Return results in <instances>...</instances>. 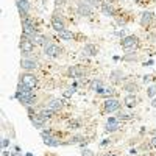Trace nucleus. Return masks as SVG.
<instances>
[{
    "mask_svg": "<svg viewBox=\"0 0 156 156\" xmlns=\"http://www.w3.org/2000/svg\"><path fill=\"white\" fill-rule=\"evenodd\" d=\"M138 47V38L136 36H126L122 39V49L126 52H131Z\"/></svg>",
    "mask_w": 156,
    "mask_h": 156,
    "instance_id": "1",
    "label": "nucleus"
},
{
    "mask_svg": "<svg viewBox=\"0 0 156 156\" xmlns=\"http://www.w3.org/2000/svg\"><path fill=\"white\" fill-rule=\"evenodd\" d=\"M120 101L117 98H106L105 100V103H103V108H105V111L106 112H114V111H117L119 108H120Z\"/></svg>",
    "mask_w": 156,
    "mask_h": 156,
    "instance_id": "2",
    "label": "nucleus"
},
{
    "mask_svg": "<svg viewBox=\"0 0 156 156\" xmlns=\"http://www.w3.org/2000/svg\"><path fill=\"white\" fill-rule=\"evenodd\" d=\"M20 81L25 84V86H28L30 89H35V87L38 86V78L35 75H31V73H25V75L20 77Z\"/></svg>",
    "mask_w": 156,
    "mask_h": 156,
    "instance_id": "3",
    "label": "nucleus"
},
{
    "mask_svg": "<svg viewBox=\"0 0 156 156\" xmlns=\"http://www.w3.org/2000/svg\"><path fill=\"white\" fill-rule=\"evenodd\" d=\"M16 98H17L22 105H25V106L35 105V101H36V97H35V95H20V94H17V92H16Z\"/></svg>",
    "mask_w": 156,
    "mask_h": 156,
    "instance_id": "4",
    "label": "nucleus"
},
{
    "mask_svg": "<svg viewBox=\"0 0 156 156\" xmlns=\"http://www.w3.org/2000/svg\"><path fill=\"white\" fill-rule=\"evenodd\" d=\"M44 53L47 56H58L61 53V49L58 45H55V44H47L45 49H44Z\"/></svg>",
    "mask_w": 156,
    "mask_h": 156,
    "instance_id": "5",
    "label": "nucleus"
},
{
    "mask_svg": "<svg viewBox=\"0 0 156 156\" xmlns=\"http://www.w3.org/2000/svg\"><path fill=\"white\" fill-rule=\"evenodd\" d=\"M20 66H22V69H25V70H35L38 67V63H36V61H33V59L24 58L22 61H20Z\"/></svg>",
    "mask_w": 156,
    "mask_h": 156,
    "instance_id": "6",
    "label": "nucleus"
},
{
    "mask_svg": "<svg viewBox=\"0 0 156 156\" xmlns=\"http://www.w3.org/2000/svg\"><path fill=\"white\" fill-rule=\"evenodd\" d=\"M20 50H22L24 53H31L33 50H35V44H33L30 39H24L22 42H20Z\"/></svg>",
    "mask_w": 156,
    "mask_h": 156,
    "instance_id": "7",
    "label": "nucleus"
},
{
    "mask_svg": "<svg viewBox=\"0 0 156 156\" xmlns=\"http://www.w3.org/2000/svg\"><path fill=\"white\" fill-rule=\"evenodd\" d=\"M42 138H44L45 145H50V147H58V145H61V142L56 138H53L52 134H42Z\"/></svg>",
    "mask_w": 156,
    "mask_h": 156,
    "instance_id": "8",
    "label": "nucleus"
},
{
    "mask_svg": "<svg viewBox=\"0 0 156 156\" xmlns=\"http://www.w3.org/2000/svg\"><path fill=\"white\" fill-rule=\"evenodd\" d=\"M16 5H17V10H19L20 14H22V17H27V14H28V11H30V5L27 2H17V0H16Z\"/></svg>",
    "mask_w": 156,
    "mask_h": 156,
    "instance_id": "9",
    "label": "nucleus"
},
{
    "mask_svg": "<svg viewBox=\"0 0 156 156\" xmlns=\"http://www.w3.org/2000/svg\"><path fill=\"white\" fill-rule=\"evenodd\" d=\"M152 19H153V13H150V11L142 13V17H140V25H142V27H148V25L152 24Z\"/></svg>",
    "mask_w": 156,
    "mask_h": 156,
    "instance_id": "10",
    "label": "nucleus"
},
{
    "mask_svg": "<svg viewBox=\"0 0 156 156\" xmlns=\"http://www.w3.org/2000/svg\"><path fill=\"white\" fill-rule=\"evenodd\" d=\"M52 27H53V28H55L58 33H59V31H63V30H66V28H64L63 20H61V19H58L56 16H53V19H52Z\"/></svg>",
    "mask_w": 156,
    "mask_h": 156,
    "instance_id": "11",
    "label": "nucleus"
},
{
    "mask_svg": "<svg viewBox=\"0 0 156 156\" xmlns=\"http://www.w3.org/2000/svg\"><path fill=\"white\" fill-rule=\"evenodd\" d=\"M30 41H31L35 45H47V38L42 36V35H39V33H38L36 36H33Z\"/></svg>",
    "mask_w": 156,
    "mask_h": 156,
    "instance_id": "12",
    "label": "nucleus"
},
{
    "mask_svg": "<svg viewBox=\"0 0 156 156\" xmlns=\"http://www.w3.org/2000/svg\"><path fill=\"white\" fill-rule=\"evenodd\" d=\"M120 128V123L116 120V119H109L106 123V131H117Z\"/></svg>",
    "mask_w": 156,
    "mask_h": 156,
    "instance_id": "13",
    "label": "nucleus"
},
{
    "mask_svg": "<svg viewBox=\"0 0 156 156\" xmlns=\"http://www.w3.org/2000/svg\"><path fill=\"white\" fill-rule=\"evenodd\" d=\"M63 105H64V103H63L61 100H52L50 103L47 105V108H49L50 111H53V112H55V111H59L61 108H63Z\"/></svg>",
    "mask_w": 156,
    "mask_h": 156,
    "instance_id": "14",
    "label": "nucleus"
},
{
    "mask_svg": "<svg viewBox=\"0 0 156 156\" xmlns=\"http://www.w3.org/2000/svg\"><path fill=\"white\" fill-rule=\"evenodd\" d=\"M83 53L87 56H94V55H97V47L92 45V44H86L84 49H83Z\"/></svg>",
    "mask_w": 156,
    "mask_h": 156,
    "instance_id": "15",
    "label": "nucleus"
},
{
    "mask_svg": "<svg viewBox=\"0 0 156 156\" xmlns=\"http://www.w3.org/2000/svg\"><path fill=\"white\" fill-rule=\"evenodd\" d=\"M78 13H80L81 16H91L92 10H91V6H87L86 3H80V6H78Z\"/></svg>",
    "mask_w": 156,
    "mask_h": 156,
    "instance_id": "16",
    "label": "nucleus"
},
{
    "mask_svg": "<svg viewBox=\"0 0 156 156\" xmlns=\"http://www.w3.org/2000/svg\"><path fill=\"white\" fill-rule=\"evenodd\" d=\"M31 122H33V125H35L36 128H42L45 119H42V117H41L39 114H38V116H31Z\"/></svg>",
    "mask_w": 156,
    "mask_h": 156,
    "instance_id": "17",
    "label": "nucleus"
},
{
    "mask_svg": "<svg viewBox=\"0 0 156 156\" xmlns=\"http://www.w3.org/2000/svg\"><path fill=\"white\" fill-rule=\"evenodd\" d=\"M136 101H138V98H136V95H133V94H130V95H126L125 98H123V103L126 105V106H134L136 105Z\"/></svg>",
    "mask_w": 156,
    "mask_h": 156,
    "instance_id": "18",
    "label": "nucleus"
},
{
    "mask_svg": "<svg viewBox=\"0 0 156 156\" xmlns=\"http://www.w3.org/2000/svg\"><path fill=\"white\" fill-rule=\"evenodd\" d=\"M59 38H63L64 41H72L73 38V33L72 31H67V30H63V31H59Z\"/></svg>",
    "mask_w": 156,
    "mask_h": 156,
    "instance_id": "19",
    "label": "nucleus"
},
{
    "mask_svg": "<svg viewBox=\"0 0 156 156\" xmlns=\"http://www.w3.org/2000/svg\"><path fill=\"white\" fill-rule=\"evenodd\" d=\"M101 8H103L105 14H108V16H112V14H114V10H112V6H111L109 3H108V2L101 3Z\"/></svg>",
    "mask_w": 156,
    "mask_h": 156,
    "instance_id": "20",
    "label": "nucleus"
},
{
    "mask_svg": "<svg viewBox=\"0 0 156 156\" xmlns=\"http://www.w3.org/2000/svg\"><path fill=\"white\" fill-rule=\"evenodd\" d=\"M101 87H103V83H101V81L100 80H92L91 81V89L92 91H98V89H101Z\"/></svg>",
    "mask_w": 156,
    "mask_h": 156,
    "instance_id": "21",
    "label": "nucleus"
},
{
    "mask_svg": "<svg viewBox=\"0 0 156 156\" xmlns=\"http://www.w3.org/2000/svg\"><path fill=\"white\" fill-rule=\"evenodd\" d=\"M39 116L42 117V119H50L53 116V111H50L49 108H47V109H42V111L39 112Z\"/></svg>",
    "mask_w": 156,
    "mask_h": 156,
    "instance_id": "22",
    "label": "nucleus"
},
{
    "mask_svg": "<svg viewBox=\"0 0 156 156\" xmlns=\"http://www.w3.org/2000/svg\"><path fill=\"white\" fill-rule=\"evenodd\" d=\"M97 94H98V95H112L114 91H112V89H105V87H101V89L97 91Z\"/></svg>",
    "mask_w": 156,
    "mask_h": 156,
    "instance_id": "23",
    "label": "nucleus"
},
{
    "mask_svg": "<svg viewBox=\"0 0 156 156\" xmlns=\"http://www.w3.org/2000/svg\"><path fill=\"white\" fill-rule=\"evenodd\" d=\"M147 95L148 97H156V86H150L147 89Z\"/></svg>",
    "mask_w": 156,
    "mask_h": 156,
    "instance_id": "24",
    "label": "nucleus"
},
{
    "mask_svg": "<svg viewBox=\"0 0 156 156\" xmlns=\"http://www.w3.org/2000/svg\"><path fill=\"white\" fill-rule=\"evenodd\" d=\"M83 140V138H80V136H77V138H73V139H70V142H67V144H80V142Z\"/></svg>",
    "mask_w": 156,
    "mask_h": 156,
    "instance_id": "25",
    "label": "nucleus"
},
{
    "mask_svg": "<svg viewBox=\"0 0 156 156\" xmlns=\"http://www.w3.org/2000/svg\"><path fill=\"white\" fill-rule=\"evenodd\" d=\"M125 89H126L128 92H133V91H136V89H138V86H136V84H126Z\"/></svg>",
    "mask_w": 156,
    "mask_h": 156,
    "instance_id": "26",
    "label": "nucleus"
},
{
    "mask_svg": "<svg viewBox=\"0 0 156 156\" xmlns=\"http://www.w3.org/2000/svg\"><path fill=\"white\" fill-rule=\"evenodd\" d=\"M73 92H75V91H73V87H72V89H67V91L64 92V97H70V95H73Z\"/></svg>",
    "mask_w": 156,
    "mask_h": 156,
    "instance_id": "27",
    "label": "nucleus"
},
{
    "mask_svg": "<svg viewBox=\"0 0 156 156\" xmlns=\"http://www.w3.org/2000/svg\"><path fill=\"white\" fill-rule=\"evenodd\" d=\"M83 156H95L91 150H83Z\"/></svg>",
    "mask_w": 156,
    "mask_h": 156,
    "instance_id": "28",
    "label": "nucleus"
},
{
    "mask_svg": "<svg viewBox=\"0 0 156 156\" xmlns=\"http://www.w3.org/2000/svg\"><path fill=\"white\" fill-rule=\"evenodd\" d=\"M8 144H10V139H3V142H2L3 148H5V147H8Z\"/></svg>",
    "mask_w": 156,
    "mask_h": 156,
    "instance_id": "29",
    "label": "nucleus"
},
{
    "mask_svg": "<svg viewBox=\"0 0 156 156\" xmlns=\"http://www.w3.org/2000/svg\"><path fill=\"white\" fill-rule=\"evenodd\" d=\"M152 80H153L152 75H145V77H144V81H145V83H147V81H152Z\"/></svg>",
    "mask_w": 156,
    "mask_h": 156,
    "instance_id": "30",
    "label": "nucleus"
},
{
    "mask_svg": "<svg viewBox=\"0 0 156 156\" xmlns=\"http://www.w3.org/2000/svg\"><path fill=\"white\" fill-rule=\"evenodd\" d=\"M150 145H152V147H156V138H153V139H152V142H150Z\"/></svg>",
    "mask_w": 156,
    "mask_h": 156,
    "instance_id": "31",
    "label": "nucleus"
},
{
    "mask_svg": "<svg viewBox=\"0 0 156 156\" xmlns=\"http://www.w3.org/2000/svg\"><path fill=\"white\" fill-rule=\"evenodd\" d=\"M152 106H153V108H156V97H155V98H153V101H152Z\"/></svg>",
    "mask_w": 156,
    "mask_h": 156,
    "instance_id": "32",
    "label": "nucleus"
},
{
    "mask_svg": "<svg viewBox=\"0 0 156 156\" xmlns=\"http://www.w3.org/2000/svg\"><path fill=\"white\" fill-rule=\"evenodd\" d=\"M17 2H28V0H17Z\"/></svg>",
    "mask_w": 156,
    "mask_h": 156,
    "instance_id": "33",
    "label": "nucleus"
},
{
    "mask_svg": "<svg viewBox=\"0 0 156 156\" xmlns=\"http://www.w3.org/2000/svg\"><path fill=\"white\" fill-rule=\"evenodd\" d=\"M13 156H22V155H13Z\"/></svg>",
    "mask_w": 156,
    "mask_h": 156,
    "instance_id": "34",
    "label": "nucleus"
}]
</instances>
